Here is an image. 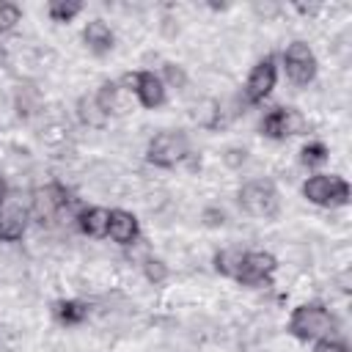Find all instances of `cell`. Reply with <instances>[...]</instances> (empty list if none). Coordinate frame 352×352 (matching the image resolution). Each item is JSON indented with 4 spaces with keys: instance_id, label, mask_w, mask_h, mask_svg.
Instances as JSON below:
<instances>
[{
    "instance_id": "cell-1",
    "label": "cell",
    "mask_w": 352,
    "mask_h": 352,
    "mask_svg": "<svg viewBox=\"0 0 352 352\" xmlns=\"http://www.w3.org/2000/svg\"><path fill=\"white\" fill-rule=\"evenodd\" d=\"M289 330L308 341V338H330V333L336 330V319L330 316V311L319 302H305L300 308H294L292 319H289Z\"/></svg>"
},
{
    "instance_id": "cell-2",
    "label": "cell",
    "mask_w": 352,
    "mask_h": 352,
    "mask_svg": "<svg viewBox=\"0 0 352 352\" xmlns=\"http://www.w3.org/2000/svg\"><path fill=\"white\" fill-rule=\"evenodd\" d=\"M305 198L316 206H341L349 201V184L333 173H316L302 187Z\"/></svg>"
},
{
    "instance_id": "cell-3",
    "label": "cell",
    "mask_w": 352,
    "mask_h": 352,
    "mask_svg": "<svg viewBox=\"0 0 352 352\" xmlns=\"http://www.w3.org/2000/svg\"><path fill=\"white\" fill-rule=\"evenodd\" d=\"M239 206L253 217H272L280 206V198H278V190L272 182L256 179L239 190Z\"/></svg>"
},
{
    "instance_id": "cell-4",
    "label": "cell",
    "mask_w": 352,
    "mask_h": 352,
    "mask_svg": "<svg viewBox=\"0 0 352 352\" xmlns=\"http://www.w3.org/2000/svg\"><path fill=\"white\" fill-rule=\"evenodd\" d=\"M146 157L160 168H173L187 157V138L182 132H160L151 138Z\"/></svg>"
},
{
    "instance_id": "cell-5",
    "label": "cell",
    "mask_w": 352,
    "mask_h": 352,
    "mask_svg": "<svg viewBox=\"0 0 352 352\" xmlns=\"http://www.w3.org/2000/svg\"><path fill=\"white\" fill-rule=\"evenodd\" d=\"M283 66H286V77L297 85H308L316 74V58H314L311 47L302 44V41H294V44L286 47Z\"/></svg>"
},
{
    "instance_id": "cell-6",
    "label": "cell",
    "mask_w": 352,
    "mask_h": 352,
    "mask_svg": "<svg viewBox=\"0 0 352 352\" xmlns=\"http://www.w3.org/2000/svg\"><path fill=\"white\" fill-rule=\"evenodd\" d=\"M66 206H69V192L60 184H47V187H38L33 192V214L41 226L52 223Z\"/></svg>"
},
{
    "instance_id": "cell-7",
    "label": "cell",
    "mask_w": 352,
    "mask_h": 352,
    "mask_svg": "<svg viewBox=\"0 0 352 352\" xmlns=\"http://www.w3.org/2000/svg\"><path fill=\"white\" fill-rule=\"evenodd\" d=\"M28 228V209L16 195H6L0 201V239L16 242Z\"/></svg>"
},
{
    "instance_id": "cell-8",
    "label": "cell",
    "mask_w": 352,
    "mask_h": 352,
    "mask_svg": "<svg viewBox=\"0 0 352 352\" xmlns=\"http://www.w3.org/2000/svg\"><path fill=\"white\" fill-rule=\"evenodd\" d=\"M275 77H278V72H275L272 55L261 58V60L253 66V72H250V77H248V82H245V96H248V102H250V104L264 102V99L270 96V91L275 88Z\"/></svg>"
},
{
    "instance_id": "cell-9",
    "label": "cell",
    "mask_w": 352,
    "mask_h": 352,
    "mask_svg": "<svg viewBox=\"0 0 352 352\" xmlns=\"http://www.w3.org/2000/svg\"><path fill=\"white\" fill-rule=\"evenodd\" d=\"M300 129H302V116L292 107H275L261 121V132L267 138H275V140H280L286 135H297Z\"/></svg>"
},
{
    "instance_id": "cell-10",
    "label": "cell",
    "mask_w": 352,
    "mask_h": 352,
    "mask_svg": "<svg viewBox=\"0 0 352 352\" xmlns=\"http://www.w3.org/2000/svg\"><path fill=\"white\" fill-rule=\"evenodd\" d=\"M275 258L270 253H245L242 256V264H239V272H236V280L248 283V286H258L264 280H270V275L275 272Z\"/></svg>"
},
{
    "instance_id": "cell-11",
    "label": "cell",
    "mask_w": 352,
    "mask_h": 352,
    "mask_svg": "<svg viewBox=\"0 0 352 352\" xmlns=\"http://www.w3.org/2000/svg\"><path fill=\"white\" fill-rule=\"evenodd\" d=\"M129 82L143 107H160L165 102V85L154 72H138L135 77H129Z\"/></svg>"
},
{
    "instance_id": "cell-12",
    "label": "cell",
    "mask_w": 352,
    "mask_h": 352,
    "mask_svg": "<svg viewBox=\"0 0 352 352\" xmlns=\"http://www.w3.org/2000/svg\"><path fill=\"white\" fill-rule=\"evenodd\" d=\"M107 234L121 242V245H129L135 236H138V220L135 214L124 212V209H113L110 212V220H107Z\"/></svg>"
},
{
    "instance_id": "cell-13",
    "label": "cell",
    "mask_w": 352,
    "mask_h": 352,
    "mask_svg": "<svg viewBox=\"0 0 352 352\" xmlns=\"http://www.w3.org/2000/svg\"><path fill=\"white\" fill-rule=\"evenodd\" d=\"M82 38H85V44H88V50H91L94 55H104V52L113 50V30H110L102 19L88 22L85 30H82Z\"/></svg>"
},
{
    "instance_id": "cell-14",
    "label": "cell",
    "mask_w": 352,
    "mask_h": 352,
    "mask_svg": "<svg viewBox=\"0 0 352 352\" xmlns=\"http://www.w3.org/2000/svg\"><path fill=\"white\" fill-rule=\"evenodd\" d=\"M80 228L88 234V236H104L107 234V220H110V212L102 209V206H91L85 212H80Z\"/></svg>"
},
{
    "instance_id": "cell-15",
    "label": "cell",
    "mask_w": 352,
    "mask_h": 352,
    "mask_svg": "<svg viewBox=\"0 0 352 352\" xmlns=\"http://www.w3.org/2000/svg\"><path fill=\"white\" fill-rule=\"evenodd\" d=\"M55 316L63 322V324H80L85 316H88V305L80 302V300H63L55 305Z\"/></svg>"
},
{
    "instance_id": "cell-16",
    "label": "cell",
    "mask_w": 352,
    "mask_h": 352,
    "mask_svg": "<svg viewBox=\"0 0 352 352\" xmlns=\"http://www.w3.org/2000/svg\"><path fill=\"white\" fill-rule=\"evenodd\" d=\"M242 250H220L217 256H214V270L220 272V275H228V278H236V272H239V264H242Z\"/></svg>"
},
{
    "instance_id": "cell-17",
    "label": "cell",
    "mask_w": 352,
    "mask_h": 352,
    "mask_svg": "<svg viewBox=\"0 0 352 352\" xmlns=\"http://www.w3.org/2000/svg\"><path fill=\"white\" fill-rule=\"evenodd\" d=\"M80 3L77 0H55V3H50V8H47V14L55 19V22H69L72 16H77L80 14Z\"/></svg>"
},
{
    "instance_id": "cell-18",
    "label": "cell",
    "mask_w": 352,
    "mask_h": 352,
    "mask_svg": "<svg viewBox=\"0 0 352 352\" xmlns=\"http://www.w3.org/2000/svg\"><path fill=\"white\" fill-rule=\"evenodd\" d=\"M77 107H80V118H82L85 124H91V126H99V124L104 121V116H107V113L96 104V99H80Z\"/></svg>"
},
{
    "instance_id": "cell-19",
    "label": "cell",
    "mask_w": 352,
    "mask_h": 352,
    "mask_svg": "<svg viewBox=\"0 0 352 352\" xmlns=\"http://www.w3.org/2000/svg\"><path fill=\"white\" fill-rule=\"evenodd\" d=\"M302 165H308V168H314V165H322L324 160H327V148H324V143H308L305 148H302Z\"/></svg>"
},
{
    "instance_id": "cell-20",
    "label": "cell",
    "mask_w": 352,
    "mask_h": 352,
    "mask_svg": "<svg viewBox=\"0 0 352 352\" xmlns=\"http://www.w3.org/2000/svg\"><path fill=\"white\" fill-rule=\"evenodd\" d=\"M116 96H118V85H116V82H104L94 99H96V104H99L104 113H110V110L116 107Z\"/></svg>"
},
{
    "instance_id": "cell-21",
    "label": "cell",
    "mask_w": 352,
    "mask_h": 352,
    "mask_svg": "<svg viewBox=\"0 0 352 352\" xmlns=\"http://www.w3.org/2000/svg\"><path fill=\"white\" fill-rule=\"evenodd\" d=\"M16 22H19V8L11 3H0V33L11 30Z\"/></svg>"
},
{
    "instance_id": "cell-22",
    "label": "cell",
    "mask_w": 352,
    "mask_h": 352,
    "mask_svg": "<svg viewBox=\"0 0 352 352\" xmlns=\"http://www.w3.org/2000/svg\"><path fill=\"white\" fill-rule=\"evenodd\" d=\"M143 272H146V278H148V280L160 283V280H165V275H168V267H165L160 258H146V264H143Z\"/></svg>"
},
{
    "instance_id": "cell-23",
    "label": "cell",
    "mask_w": 352,
    "mask_h": 352,
    "mask_svg": "<svg viewBox=\"0 0 352 352\" xmlns=\"http://www.w3.org/2000/svg\"><path fill=\"white\" fill-rule=\"evenodd\" d=\"M314 352H346V346H344V344H336V341H330V338H322V341L314 346Z\"/></svg>"
},
{
    "instance_id": "cell-24",
    "label": "cell",
    "mask_w": 352,
    "mask_h": 352,
    "mask_svg": "<svg viewBox=\"0 0 352 352\" xmlns=\"http://www.w3.org/2000/svg\"><path fill=\"white\" fill-rule=\"evenodd\" d=\"M204 220H206V226H223L226 223V214L217 212V209H206L204 212Z\"/></svg>"
},
{
    "instance_id": "cell-25",
    "label": "cell",
    "mask_w": 352,
    "mask_h": 352,
    "mask_svg": "<svg viewBox=\"0 0 352 352\" xmlns=\"http://www.w3.org/2000/svg\"><path fill=\"white\" fill-rule=\"evenodd\" d=\"M165 74H168V80H170V82H179V85L184 82V74H182V69H176V66H170V63L165 66Z\"/></svg>"
},
{
    "instance_id": "cell-26",
    "label": "cell",
    "mask_w": 352,
    "mask_h": 352,
    "mask_svg": "<svg viewBox=\"0 0 352 352\" xmlns=\"http://www.w3.org/2000/svg\"><path fill=\"white\" fill-rule=\"evenodd\" d=\"M3 198H6V182L0 179V201H3Z\"/></svg>"
},
{
    "instance_id": "cell-27",
    "label": "cell",
    "mask_w": 352,
    "mask_h": 352,
    "mask_svg": "<svg viewBox=\"0 0 352 352\" xmlns=\"http://www.w3.org/2000/svg\"><path fill=\"white\" fill-rule=\"evenodd\" d=\"M6 63V50H3V44H0V66Z\"/></svg>"
}]
</instances>
